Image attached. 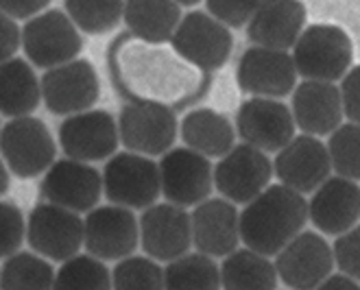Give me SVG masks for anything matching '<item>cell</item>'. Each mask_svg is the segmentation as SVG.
<instances>
[{"label":"cell","instance_id":"3","mask_svg":"<svg viewBox=\"0 0 360 290\" xmlns=\"http://www.w3.org/2000/svg\"><path fill=\"white\" fill-rule=\"evenodd\" d=\"M292 64L300 77L310 81H341L352 68L354 44L349 35L336 25L304 27L292 44Z\"/></svg>","mask_w":360,"mask_h":290},{"label":"cell","instance_id":"20","mask_svg":"<svg viewBox=\"0 0 360 290\" xmlns=\"http://www.w3.org/2000/svg\"><path fill=\"white\" fill-rule=\"evenodd\" d=\"M332 173L328 147L316 136H292L273 159V175L302 195L312 192Z\"/></svg>","mask_w":360,"mask_h":290},{"label":"cell","instance_id":"23","mask_svg":"<svg viewBox=\"0 0 360 290\" xmlns=\"http://www.w3.org/2000/svg\"><path fill=\"white\" fill-rule=\"evenodd\" d=\"M306 27V7L302 0H260L251 13L247 39L256 46L288 51Z\"/></svg>","mask_w":360,"mask_h":290},{"label":"cell","instance_id":"40","mask_svg":"<svg viewBox=\"0 0 360 290\" xmlns=\"http://www.w3.org/2000/svg\"><path fill=\"white\" fill-rule=\"evenodd\" d=\"M51 0H0V9L9 13L13 20H29L44 11Z\"/></svg>","mask_w":360,"mask_h":290},{"label":"cell","instance_id":"35","mask_svg":"<svg viewBox=\"0 0 360 290\" xmlns=\"http://www.w3.org/2000/svg\"><path fill=\"white\" fill-rule=\"evenodd\" d=\"M27 238V220L20 207L0 201V258L15 253Z\"/></svg>","mask_w":360,"mask_h":290},{"label":"cell","instance_id":"41","mask_svg":"<svg viewBox=\"0 0 360 290\" xmlns=\"http://www.w3.org/2000/svg\"><path fill=\"white\" fill-rule=\"evenodd\" d=\"M319 288H347V290H358V282L356 279H352L349 275H345V273H338V275H328L323 282H321V286Z\"/></svg>","mask_w":360,"mask_h":290},{"label":"cell","instance_id":"42","mask_svg":"<svg viewBox=\"0 0 360 290\" xmlns=\"http://www.w3.org/2000/svg\"><path fill=\"white\" fill-rule=\"evenodd\" d=\"M7 190H9V169H7L5 159L0 157V197H3Z\"/></svg>","mask_w":360,"mask_h":290},{"label":"cell","instance_id":"4","mask_svg":"<svg viewBox=\"0 0 360 290\" xmlns=\"http://www.w3.org/2000/svg\"><path fill=\"white\" fill-rule=\"evenodd\" d=\"M55 155L57 144L44 120L29 114L15 116L0 129V157L20 179L46 173L55 162Z\"/></svg>","mask_w":360,"mask_h":290},{"label":"cell","instance_id":"33","mask_svg":"<svg viewBox=\"0 0 360 290\" xmlns=\"http://www.w3.org/2000/svg\"><path fill=\"white\" fill-rule=\"evenodd\" d=\"M328 155L332 171L336 175L360 181V124L358 122H341L330 133L328 140Z\"/></svg>","mask_w":360,"mask_h":290},{"label":"cell","instance_id":"17","mask_svg":"<svg viewBox=\"0 0 360 290\" xmlns=\"http://www.w3.org/2000/svg\"><path fill=\"white\" fill-rule=\"evenodd\" d=\"M59 144L66 157L81 162H101L118 151V124L105 110L70 114L59 124Z\"/></svg>","mask_w":360,"mask_h":290},{"label":"cell","instance_id":"16","mask_svg":"<svg viewBox=\"0 0 360 290\" xmlns=\"http://www.w3.org/2000/svg\"><path fill=\"white\" fill-rule=\"evenodd\" d=\"M236 81L245 94L284 98L297 86V70L288 51L251 46L238 59Z\"/></svg>","mask_w":360,"mask_h":290},{"label":"cell","instance_id":"43","mask_svg":"<svg viewBox=\"0 0 360 290\" xmlns=\"http://www.w3.org/2000/svg\"><path fill=\"white\" fill-rule=\"evenodd\" d=\"M175 3H177L179 7H193V5H199L201 0H175Z\"/></svg>","mask_w":360,"mask_h":290},{"label":"cell","instance_id":"6","mask_svg":"<svg viewBox=\"0 0 360 290\" xmlns=\"http://www.w3.org/2000/svg\"><path fill=\"white\" fill-rule=\"evenodd\" d=\"M22 48L35 68L49 70L77 59L83 48V37L66 11L49 9L27 20L22 27Z\"/></svg>","mask_w":360,"mask_h":290},{"label":"cell","instance_id":"2","mask_svg":"<svg viewBox=\"0 0 360 290\" xmlns=\"http://www.w3.org/2000/svg\"><path fill=\"white\" fill-rule=\"evenodd\" d=\"M308 220V201L284 183L266 185L238 214L240 240L262 256H275Z\"/></svg>","mask_w":360,"mask_h":290},{"label":"cell","instance_id":"24","mask_svg":"<svg viewBox=\"0 0 360 290\" xmlns=\"http://www.w3.org/2000/svg\"><path fill=\"white\" fill-rule=\"evenodd\" d=\"M290 112L295 127H300L308 136H330L343 122V103L341 92L330 81H310L306 79L295 86Z\"/></svg>","mask_w":360,"mask_h":290},{"label":"cell","instance_id":"15","mask_svg":"<svg viewBox=\"0 0 360 290\" xmlns=\"http://www.w3.org/2000/svg\"><path fill=\"white\" fill-rule=\"evenodd\" d=\"M140 246L158 262H171L193 246V227L186 207L175 203H153L144 207L138 220Z\"/></svg>","mask_w":360,"mask_h":290},{"label":"cell","instance_id":"31","mask_svg":"<svg viewBox=\"0 0 360 290\" xmlns=\"http://www.w3.org/2000/svg\"><path fill=\"white\" fill-rule=\"evenodd\" d=\"M124 0H63V11L75 27L88 35H103L122 20Z\"/></svg>","mask_w":360,"mask_h":290},{"label":"cell","instance_id":"27","mask_svg":"<svg viewBox=\"0 0 360 290\" xmlns=\"http://www.w3.org/2000/svg\"><path fill=\"white\" fill-rule=\"evenodd\" d=\"M122 20L129 33L146 41H171L181 9L175 0H124Z\"/></svg>","mask_w":360,"mask_h":290},{"label":"cell","instance_id":"39","mask_svg":"<svg viewBox=\"0 0 360 290\" xmlns=\"http://www.w3.org/2000/svg\"><path fill=\"white\" fill-rule=\"evenodd\" d=\"M20 46H22V29L9 13L0 9V61L15 57Z\"/></svg>","mask_w":360,"mask_h":290},{"label":"cell","instance_id":"10","mask_svg":"<svg viewBox=\"0 0 360 290\" xmlns=\"http://www.w3.org/2000/svg\"><path fill=\"white\" fill-rule=\"evenodd\" d=\"M83 244L88 253L116 262L131 256L140 244V225L131 207L124 205H96L83 218Z\"/></svg>","mask_w":360,"mask_h":290},{"label":"cell","instance_id":"29","mask_svg":"<svg viewBox=\"0 0 360 290\" xmlns=\"http://www.w3.org/2000/svg\"><path fill=\"white\" fill-rule=\"evenodd\" d=\"M164 288L168 290H184V288H199V290H217L221 288V271L214 262L201 251L184 253L164 268Z\"/></svg>","mask_w":360,"mask_h":290},{"label":"cell","instance_id":"28","mask_svg":"<svg viewBox=\"0 0 360 290\" xmlns=\"http://www.w3.org/2000/svg\"><path fill=\"white\" fill-rule=\"evenodd\" d=\"M221 286L229 290H273L278 286V271L269 256H262L253 249H234L223 258Z\"/></svg>","mask_w":360,"mask_h":290},{"label":"cell","instance_id":"34","mask_svg":"<svg viewBox=\"0 0 360 290\" xmlns=\"http://www.w3.org/2000/svg\"><path fill=\"white\" fill-rule=\"evenodd\" d=\"M112 288L116 290H131L146 288L160 290L164 288V268L151 256H124L116 260L112 271Z\"/></svg>","mask_w":360,"mask_h":290},{"label":"cell","instance_id":"25","mask_svg":"<svg viewBox=\"0 0 360 290\" xmlns=\"http://www.w3.org/2000/svg\"><path fill=\"white\" fill-rule=\"evenodd\" d=\"M179 136L188 149L212 159L225 155L234 147L236 129L225 114L210 107H199L184 116L179 124Z\"/></svg>","mask_w":360,"mask_h":290},{"label":"cell","instance_id":"11","mask_svg":"<svg viewBox=\"0 0 360 290\" xmlns=\"http://www.w3.org/2000/svg\"><path fill=\"white\" fill-rule=\"evenodd\" d=\"M278 279L295 290L319 288L334 271V256L328 240L316 232H300L275 253Z\"/></svg>","mask_w":360,"mask_h":290},{"label":"cell","instance_id":"7","mask_svg":"<svg viewBox=\"0 0 360 290\" xmlns=\"http://www.w3.org/2000/svg\"><path fill=\"white\" fill-rule=\"evenodd\" d=\"M168 44L190 64L205 72H214L229 61L234 35L229 33V27L207 11H188L181 15Z\"/></svg>","mask_w":360,"mask_h":290},{"label":"cell","instance_id":"9","mask_svg":"<svg viewBox=\"0 0 360 290\" xmlns=\"http://www.w3.org/2000/svg\"><path fill=\"white\" fill-rule=\"evenodd\" d=\"M41 100L51 114L70 116L92 110L101 96L98 72L88 59H70L39 79Z\"/></svg>","mask_w":360,"mask_h":290},{"label":"cell","instance_id":"18","mask_svg":"<svg viewBox=\"0 0 360 290\" xmlns=\"http://www.w3.org/2000/svg\"><path fill=\"white\" fill-rule=\"evenodd\" d=\"M41 197L72 212H90L103 197V175L90 162L57 159L41 179Z\"/></svg>","mask_w":360,"mask_h":290},{"label":"cell","instance_id":"14","mask_svg":"<svg viewBox=\"0 0 360 290\" xmlns=\"http://www.w3.org/2000/svg\"><path fill=\"white\" fill-rule=\"evenodd\" d=\"M212 177L221 197L231 203H249L271 183L273 164L264 151L243 142L221 155Z\"/></svg>","mask_w":360,"mask_h":290},{"label":"cell","instance_id":"36","mask_svg":"<svg viewBox=\"0 0 360 290\" xmlns=\"http://www.w3.org/2000/svg\"><path fill=\"white\" fill-rule=\"evenodd\" d=\"M334 266L338 271L360 282V223L349 227L347 232L338 234L332 244Z\"/></svg>","mask_w":360,"mask_h":290},{"label":"cell","instance_id":"5","mask_svg":"<svg viewBox=\"0 0 360 290\" xmlns=\"http://www.w3.org/2000/svg\"><path fill=\"white\" fill-rule=\"evenodd\" d=\"M101 175L105 197L116 205L144 210L162 195L158 164L149 155L134 151L114 153Z\"/></svg>","mask_w":360,"mask_h":290},{"label":"cell","instance_id":"32","mask_svg":"<svg viewBox=\"0 0 360 290\" xmlns=\"http://www.w3.org/2000/svg\"><path fill=\"white\" fill-rule=\"evenodd\" d=\"M55 288L68 290H108L112 288V271L105 266V260L86 253L70 256L61 262V268L55 271Z\"/></svg>","mask_w":360,"mask_h":290},{"label":"cell","instance_id":"26","mask_svg":"<svg viewBox=\"0 0 360 290\" xmlns=\"http://www.w3.org/2000/svg\"><path fill=\"white\" fill-rule=\"evenodd\" d=\"M41 100L39 79L29 61L11 57L0 61V114L15 118L37 110Z\"/></svg>","mask_w":360,"mask_h":290},{"label":"cell","instance_id":"38","mask_svg":"<svg viewBox=\"0 0 360 290\" xmlns=\"http://www.w3.org/2000/svg\"><path fill=\"white\" fill-rule=\"evenodd\" d=\"M338 92H341L343 116L360 124V66H354L343 74Z\"/></svg>","mask_w":360,"mask_h":290},{"label":"cell","instance_id":"19","mask_svg":"<svg viewBox=\"0 0 360 290\" xmlns=\"http://www.w3.org/2000/svg\"><path fill=\"white\" fill-rule=\"evenodd\" d=\"M236 133L251 147L278 153L295 136L292 112L278 98L253 96L236 112Z\"/></svg>","mask_w":360,"mask_h":290},{"label":"cell","instance_id":"8","mask_svg":"<svg viewBox=\"0 0 360 290\" xmlns=\"http://www.w3.org/2000/svg\"><path fill=\"white\" fill-rule=\"evenodd\" d=\"M118 140L127 151L142 153L149 157L164 155L175 147L179 136V122L175 112L153 105V103L127 100L118 114Z\"/></svg>","mask_w":360,"mask_h":290},{"label":"cell","instance_id":"30","mask_svg":"<svg viewBox=\"0 0 360 290\" xmlns=\"http://www.w3.org/2000/svg\"><path fill=\"white\" fill-rule=\"evenodd\" d=\"M55 286V271L44 256L15 251L0 268V288L5 290H46Z\"/></svg>","mask_w":360,"mask_h":290},{"label":"cell","instance_id":"13","mask_svg":"<svg viewBox=\"0 0 360 290\" xmlns=\"http://www.w3.org/2000/svg\"><path fill=\"white\" fill-rule=\"evenodd\" d=\"M158 171L162 195L166 201L181 207H195L214 188V166L210 164V157L188 147L168 149L158 164Z\"/></svg>","mask_w":360,"mask_h":290},{"label":"cell","instance_id":"12","mask_svg":"<svg viewBox=\"0 0 360 290\" xmlns=\"http://www.w3.org/2000/svg\"><path fill=\"white\" fill-rule=\"evenodd\" d=\"M27 240L35 253L63 262L83 246V218L79 212L51 201L35 205L27 220Z\"/></svg>","mask_w":360,"mask_h":290},{"label":"cell","instance_id":"21","mask_svg":"<svg viewBox=\"0 0 360 290\" xmlns=\"http://www.w3.org/2000/svg\"><path fill=\"white\" fill-rule=\"evenodd\" d=\"M308 220L328 236L347 232L360 220V185L347 177H328L312 190Z\"/></svg>","mask_w":360,"mask_h":290},{"label":"cell","instance_id":"22","mask_svg":"<svg viewBox=\"0 0 360 290\" xmlns=\"http://www.w3.org/2000/svg\"><path fill=\"white\" fill-rule=\"evenodd\" d=\"M236 205L223 199H203L195 205L190 214L193 227V244L197 251L210 258H225L240 242V225H238Z\"/></svg>","mask_w":360,"mask_h":290},{"label":"cell","instance_id":"1","mask_svg":"<svg viewBox=\"0 0 360 290\" xmlns=\"http://www.w3.org/2000/svg\"><path fill=\"white\" fill-rule=\"evenodd\" d=\"M110 79L116 92L131 103H153L184 112L212 88V72L186 61L168 41H146L120 33L108 51Z\"/></svg>","mask_w":360,"mask_h":290},{"label":"cell","instance_id":"37","mask_svg":"<svg viewBox=\"0 0 360 290\" xmlns=\"http://www.w3.org/2000/svg\"><path fill=\"white\" fill-rule=\"evenodd\" d=\"M260 0H205V11L229 29H243Z\"/></svg>","mask_w":360,"mask_h":290}]
</instances>
